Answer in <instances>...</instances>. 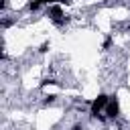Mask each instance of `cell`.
Listing matches in <instances>:
<instances>
[{
  "instance_id": "6da1fadb",
  "label": "cell",
  "mask_w": 130,
  "mask_h": 130,
  "mask_svg": "<svg viewBox=\"0 0 130 130\" xmlns=\"http://www.w3.org/2000/svg\"><path fill=\"white\" fill-rule=\"evenodd\" d=\"M106 118H110V120H116L118 118V100L112 95L110 100H108V106H106Z\"/></svg>"
}]
</instances>
